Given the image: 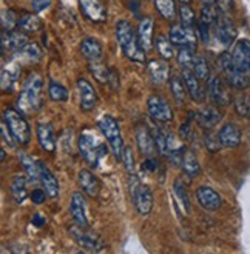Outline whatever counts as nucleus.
Wrapping results in <instances>:
<instances>
[{
  "instance_id": "f257e3e1",
  "label": "nucleus",
  "mask_w": 250,
  "mask_h": 254,
  "mask_svg": "<svg viewBox=\"0 0 250 254\" xmlns=\"http://www.w3.org/2000/svg\"><path fill=\"white\" fill-rule=\"evenodd\" d=\"M117 43L121 45V48L127 59L133 62H145V51L139 45L138 33H135V28L128 20H119L114 28Z\"/></svg>"
},
{
  "instance_id": "f03ea898",
  "label": "nucleus",
  "mask_w": 250,
  "mask_h": 254,
  "mask_svg": "<svg viewBox=\"0 0 250 254\" xmlns=\"http://www.w3.org/2000/svg\"><path fill=\"white\" fill-rule=\"evenodd\" d=\"M43 80L37 72H31L25 82L23 91L17 99V110L22 114H33L42 107Z\"/></svg>"
},
{
  "instance_id": "7ed1b4c3",
  "label": "nucleus",
  "mask_w": 250,
  "mask_h": 254,
  "mask_svg": "<svg viewBox=\"0 0 250 254\" xmlns=\"http://www.w3.org/2000/svg\"><path fill=\"white\" fill-rule=\"evenodd\" d=\"M99 129L102 131V134L105 136V139L110 143V148L114 154V157L117 160L122 162L124 157V151H125V145H124V139L121 134V128L119 124L116 122V119L111 116H104L102 119H99Z\"/></svg>"
},
{
  "instance_id": "20e7f679",
  "label": "nucleus",
  "mask_w": 250,
  "mask_h": 254,
  "mask_svg": "<svg viewBox=\"0 0 250 254\" xmlns=\"http://www.w3.org/2000/svg\"><path fill=\"white\" fill-rule=\"evenodd\" d=\"M79 149L82 157L90 163L91 167L97 168L100 165V159H104V156H107V146L104 143H100L96 136H91V134L83 132L79 137Z\"/></svg>"
},
{
  "instance_id": "39448f33",
  "label": "nucleus",
  "mask_w": 250,
  "mask_h": 254,
  "mask_svg": "<svg viewBox=\"0 0 250 254\" xmlns=\"http://www.w3.org/2000/svg\"><path fill=\"white\" fill-rule=\"evenodd\" d=\"M3 121L8 125L11 134L19 145H28L31 139V129L28 122L23 119L22 113L14 108H6L3 113Z\"/></svg>"
},
{
  "instance_id": "423d86ee",
  "label": "nucleus",
  "mask_w": 250,
  "mask_h": 254,
  "mask_svg": "<svg viewBox=\"0 0 250 254\" xmlns=\"http://www.w3.org/2000/svg\"><path fill=\"white\" fill-rule=\"evenodd\" d=\"M70 236L75 239V242L85 251L88 253H99V251H104L107 248L105 241L102 239L99 234L90 231L88 228L79 227L78 223L68 228Z\"/></svg>"
},
{
  "instance_id": "0eeeda50",
  "label": "nucleus",
  "mask_w": 250,
  "mask_h": 254,
  "mask_svg": "<svg viewBox=\"0 0 250 254\" xmlns=\"http://www.w3.org/2000/svg\"><path fill=\"white\" fill-rule=\"evenodd\" d=\"M219 66H221L229 85L233 86L235 89H246L250 85L249 72L241 71L237 65H235L232 53H223L219 56Z\"/></svg>"
},
{
  "instance_id": "6e6552de",
  "label": "nucleus",
  "mask_w": 250,
  "mask_h": 254,
  "mask_svg": "<svg viewBox=\"0 0 250 254\" xmlns=\"http://www.w3.org/2000/svg\"><path fill=\"white\" fill-rule=\"evenodd\" d=\"M130 196L141 216L150 214L153 208V192L147 185L141 184L135 174H131L130 177Z\"/></svg>"
},
{
  "instance_id": "1a4fd4ad",
  "label": "nucleus",
  "mask_w": 250,
  "mask_h": 254,
  "mask_svg": "<svg viewBox=\"0 0 250 254\" xmlns=\"http://www.w3.org/2000/svg\"><path fill=\"white\" fill-rule=\"evenodd\" d=\"M213 33H215L216 40L221 43L223 47L227 48L235 42V39H237L238 29L229 14H221L213 26Z\"/></svg>"
},
{
  "instance_id": "9d476101",
  "label": "nucleus",
  "mask_w": 250,
  "mask_h": 254,
  "mask_svg": "<svg viewBox=\"0 0 250 254\" xmlns=\"http://www.w3.org/2000/svg\"><path fill=\"white\" fill-rule=\"evenodd\" d=\"M168 39L171 40L173 45H178L181 48L182 47L195 48L198 43V33L193 28L178 23V25H171L170 31H168Z\"/></svg>"
},
{
  "instance_id": "9b49d317",
  "label": "nucleus",
  "mask_w": 250,
  "mask_h": 254,
  "mask_svg": "<svg viewBox=\"0 0 250 254\" xmlns=\"http://www.w3.org/2000/svg\"><path fill=\"white\" fill-rule=\"evenodd\" d=\"M79 8L83 16L93 23H104L108 17V11L102 0H79Z\"/></svg>"
},
{
  "instance_id": "f8f14e48",
  "label": "nucleus",
  "mask_w": 250,
  "mask_h": 254,
  "mask_svg": "<svg viewBox=\"0 0 250 254\" xmlns=\"http://www.w3.org/2000/svg\"><path fill=\"white\" fill-rule=\"evenodd\" d=\"M147 108H149V114L156 122H171L173 121V111L168 103L156 94L150 96L147 100Z\"/></svg>"
},
{
  "instance_id": "ddd939ff",
  "label": "nucleus",
  "mask_w": 250,
  "mask_h": 254,
  "mask_svg": "<svg viewBox=\"0 0 250 254\" xmlns=\"http://www.w3.org/2000/svg\"><path fill=\"white\" fill-rule=\"evenodd\" d=\"M209 93H210V99L215 105L218 107H229L230 102H232V97H230V93H229V88L227 85L224 83V80L221 77H212L210 82H209Z\"/></svg>"
},
{
  "instance_id": "4468645a",
  "label": "nucleus",
  "mask_w": 250,
  "mask_h": 254,
  "mask_svg": "<svg viewBox=\"0 0 250 254\" xmlns=\"http://www.w3.org/2000/svg\"><path fill=\"white\" fill-rule=\"evenodd\" d=\"M70 213L79 227L90 228V222L86 217V199L82 192H73L70 202Z\"/></svg>"
},
{
  "instance_id": "2eb2a0df",
  "label": "nucleus",
  "mask_w": 250,
  "mask_h": 254,
  "mask_svg": "<svg viewBox=\"0 0 250 254\" xmlns=\"http://www.w3.org/2000/svg\"><path fill=\"white\" fill-rule=\"evenodd\" d=\"M196 199L204 210H209V211H216L223 205L221 196H219L212 187H207V185L199 187L196 190Z\"/></svg>"
},
{
  "instance_id": "dca6fc26",
  "label": "nucleus",
  "mask_w": 250,
  "mask_h": 254,
  "mask_svg": "<svg viewBox=\"0 0 250 254\" xmlns=\"http://www.w3.org/2000/svg\"><path fill=\"white\" fill-rule=\"evenodd\" d=\"M233 62L241 71L250 74V40L241 39L233 45Z\"/></svg>"
},
{
  "instance_id": "f3484780",
  "label": "nucleus",
  "mask_w": 250,
  "mask_h": 254,
  "mask_svg": "<svg viewBox=\"0 0 250 254\" xmlns=\"http://www.w3.org/2000/svg\"><path fill=\"white\" fill-rule=\"evenodd\" d=\"M78 93H79V100H81V110L82 111H93L97 102V94L94 91V88L91 86L90 82H86L85 79H79L76 82Z\"/></svg>"
},
{
  "instance_id": "a211bd4d",
  "label": "nucleus",
  "mask_w": 250,
  "mask_h": 254,
  "mask_svg": "<svg viewBox=\"0 0 250 254\" xmlns=\"http://www.w3.org/2000/svg\"><path fill=\"white\" fill-rule=\"evenodd\" d=\"M28 37L23 33L14 31H3L2 33V53L12 51V53H23L28 45Z\"/></svg>"
},
{
  "instance_id": "6ab92c4d",
  "label": "nucleus",
  "mask_w": 250,
  "mask_h": 254,
  "mask_svg": "<svg viewBox=\"0 0 250 254\" xmlns=\"http://www.w3.org/2000/svg\"><path fill=\"white\" fill-rule=\"evenodd\" d=\"M182 79H184V83H185V88H187V93L190 94L195 102L201 103L205 97L204 94V89L201 86V80L196 77V74L193 72L192 68H184L182 69Z\"/></svg>"
},
{
  "instance_id": "aec40b11",
  "label": "nucleus",
  "mask_w": 250,
  "mask_h": 254,
  "mask_svg": "<svg viewBox=\"0 0 250 254\" xmlns=\"http://www.w3.org/2000/svg\"><path fill=\"white\" fill-rule=\"evenodd\" d=\"M196 122L199 125V128L202 129H213L219 122H221L223 114L218 111V108L215 107H205L202 110H199L196 114Z\"/></svg>"
},
{
  "instance_id": "412c9836",
  "label": "nucleus",
  "mask_w": 250,
  "mask_h": 254,
  "mask_svg": "<svg viewBox=\"0 0 250 254\" xmlns=\"http://www.w3.org/2000/svg\"><path fill=\"white\" fill-rule=\"evenodd\" d=\"M136 142H138V148L142 156L145 157H153L156 149H158V145H156V139L152 137L150 131L147 129L145 127H141L138 128L136 131Z\"/></svg>"
},
{
  "instance_id": "4be33fe9",
  "label": "nucleus",
  "mask_w": 250,
  "mask_h": 254,
  "mask_svg": "<svg viewBox=\"0 0 250 254\" xmlns=\"http://www.w3.org/2000/svg\"><path fill=\"white\" fill-rule=\"evenodd\" d=\"M153 28H155V23L152 17H144L139 22L138 40L144 51H150L153 48Z\"/></svg>"
},
{
  "instance_id": "5701e85b",
  "label": "nucleus",
  "mask_w": 250,
  "mask_h": 254,
  "mask_svg": "<svg viewBox=\"0 0 250 254\" xmlns=\"http://www.w3.org/2000/svg\"><path fill=\"white\" fill-rule=\"evenodd\" d=\"M224 148H237L241 143V129L235 124H226L218 132Z\"/></svg>"
},
{
  "instance_id": "b1692460",
  "label": "nucleus",
  "mask_w": 250,
  "mask_h": 254,
  "mask_svg": "<svg viewBox=\"0 0 250 254\" xmlns=\"http://www.w3.org/2000/svg\"><path fill=\"white\" fill-rule=\"evenodd\" d=\"M78 184L79 187L83 190V192H86L88 196H97L100 191V181L88 170H81L78 174Z\"/></svg>"
},
{
  "instance_id": "393cba45",
  "label": "nucleus",
  "mask_w": 250,
  "mask_h": 254,
  "mask_svg": "<svg viewBox=\"0 0 250 254\" xmlns=\"http://www.w3.org/2000/svg\"><path fill=\"white\" fill-rule=\"evenodd\" d=\"M39 168H40V184L43 190L47 191L48 197H57L59 196V181L56 176L48 170L47 165L39 162Z\"/></svg>"
},
{
  "instance_id": "a878e982",
  "label": "nucleus",
  "mask_w": 250,
  "mask_h": 254,
  "mask_svg": "<svg viewBox=\"0 0 250 254\" xmlns=\"http://www.w3.org/2000/svg\"><path fill=\"white\" fill-rule=\"evenodd\" d=\"M81 51L88 62H99L102 57V45L94 37H85L81 42Z\"/></svg>"
},
{
  "instance_id": "bb28decb",
  "label": "nucleus",
  "mask_w": 250,
  "mask_h": 254,
  "mask_svg": "<svg viewBox=\"0 0 250 254\" xmlns=\"http://www.w3.org/2000/svg\"><path fill=\"white\" fill-rule=\"evenodd\" d=\"M42 20L33 12H23L22 16L19 17L17 22V28L20 29L22 33L31 34V33H39L42 29Z\"/></svg>"
},
{
  "instance_id": "cd10ccee",
  "label": "nucleus",
  "mask_w": 250,
  "mask_h": 254,
  "mask_svg": "<svg viewBox=\"0 0 250 254\" xmlns=\"http://www.w3.org/2000/svg\"><path fill=\"white\" fill-rule=\"evenodd\" d=\"M37 139L45 151H54L56 148V140H54V132L50 124H39L37 125Z\"/></svg>"
},
{
  "instance_id": "c85d7f7f",
  "label": "nucleus",
  "mask_w": 250,
  "mask_h": 254,
  "mask_svg": "<svg viewBox=\"0 0 250 254\" xmlns=\"http://www.w3.org/2000/svg\"><path fill=\"white\" fill-rule=\"evenodd\" d=\"M149 71H150V76L152 80L158 85L164 83L168 79V65L164 61H159V59H153V61L149 62Z\"/></svg>"
},
{
  "instance_id": "c756f323",
  "label": "nucleus",
  "mask_w": 250,
  "mask_h": 254,
  "mask_svg": "<svg viewBox=\"0 0 250 254\" xmlns=\"http://www.w3.org/2000/svg\"><path fill=\"white\" fill-rule=\"evenodd\" d=\"M19 160H20L22 167H23V170H25V173H26L28 181L31 182V184L40 182V168H39V162H34L26 153H20V154H19Z\"/></svg>"
},
{
  "instance_id": "7c9ffc66",
  "label": "nucleus",
  "mask_w": 250,
  "mask_h": 254,
  "mask_svg": "<svg viewBox=\"0 0 250 254\" xmlns=\"http://www.w3.org/2000/svg\"><path fill=\"white\" fill-rule=\"evenodd\" d=\"M11 196L16 203H23L28 196V182L25 176H14L11 182Z\"/></svg>"
},
{
  "instance_id": "2f4dec72",
  "label": "nucleus",
  "mask_w": 250,
  "mask_h": 254,
  "mask_svg": "<svg viewBox=\"0 0 250 254\" xmlns=\"http://www.w3.org/2000/svg\"><path fill=\"white\" fill-rule=\"evenodd\" d=\"M181 167H182V171L188 177H196V176L201 174V165H199V162H198L195 153H192V151H185L184 153Z\"/></svg>"
},
{
  "instance_id": "473e14b6",
  "label": "nucleus",
  "mask_w": 250,
  "mask_h": 254,
  "mask_svg": "<svg viewBox=\"0 0 250 254\" xmlns=\"http://www.w3.org/2000/svg\"><path fill=\"white\" fill-rule=\"evenodd\" d=\"M173 196H174L176 202L179 203V206L184 210V213L190 214V199H188L185 185L181 182V179H176L173 184Z\"/></svg>"
},
{
  "instance_id": "72a5a7b5",
  "label": "nucleus",
  "mask_w": 250,
  "mask_h": 254,
  "mask_svg": "<svg viewBox=\"0 0 250 254\" xmlns=\"http://www.w3.org/2000/svg\"><path fill=\"white\" fill-rule=\"evenodd\" d=\"M219 16H221V14H219V11L215 6V3H212V5H204L202 9H201V14H199L198 23H202L205 26L213 28L215 23H216V20L219 19Z\"/></svg>"
},
{
  "instance_id": "f704fd0d",
  "label": "nucleus",
  "mask_w": 250,
  "mask_h": 254,
  "mask_svg": "<svg viewBox=\"0 0 250 254\" xmlns=\"http://www.w3.org/2000/svg\"><path fill=\"white\" fill-rule=\"evenodd\" d=\"M153 2H155L158 12L167 20L174 19V16L178 14V8H176L174 0H153Z\"/></svg>"
},
{
  "instance_id": "c9c22d12",
  "label": "nucleus",
  "mask_w": 250,
  "mask_h": 254,
  "mask_svg": "<svg viewBox=\"0 0 250 254\" xmlns=\"http://www.w3.org/2000/svg\"><path fill=\"white\" fill-rule=\"evenodd\" d=\"M170 89H171V94L176 100V103H184L185 100V91H187V88H185V83H184V79L182 76H173L170 79Z\"/></svg>"
},
{
  "instance_id": "e433bc0d",
  "label": "nucleus",
  "mask_w": 250,
  "mask_h": 254,
  "mask_svg": "<svg viewBox=\"0 0 250 254\" xmlns=\"http://www.w3.org/2000/svg\"><path fill=\"white\" fill-rule=\"evenodd\" d=\"M198 61V56L195 53V48L182 47L178 53V62L182 68H193V65Z\"/></svg>"
},
{
  "instance_id": "4c0bfd02",
  "label": "nucleus",
  "mask_w": 250,
  "mask_h": 254,
  "mask_svg": "<svg viewBox=\"0 0 250 254\" xmlns=\"http://www.w3.org/2000/svg\"><path fill=\"white\" fill-rule=\"evenodd\" d=\"M156 48L161 54V57L164 59V61H170L174 56V50H173V43L170 39L164 37V36H158L156 37Z\"/></svg>"
},
{
  "instance_id": "58836bf2",
  "label": "nucleus",
  "mask_w": 250,
  "mask_h": 254,
  "mask_svg": "<svg viewBox=\"0 0 250 254\" xmlns=\"http://www.w3.org/2000/svg\"><path fill=\"white\" fill-rule=\"evenodd\" d=\"M48 94H50V99L54 100V102H65L68 100V89L59 82H54L51 80L50 82V86H48Z\"/></svg>"
},
{
  "instance_id": "ea45409f",
  "label": "nucleus",
  "mask_w": 250,
  "mask_h": 254,
  "mask_svg": "<svg viewBox=\"0 0 250 254\" xmlns=\"http://www.w3.org/2000/svg\"><path fill=\"white\" fill-rule=\"evenodd\" d=\"M178 16H179L181 25H184V26H190V28H193V26H196V25H198L196 16H195L193 9L190 8V5L181 3V8L178 9Z\"/></svg>"
},
{
  "instance_id": "a19ab883",
  "label": "nucleus",
  "mask_w": 250,
  "mask_h": 254,
  "mask_svg": "<svg viewBox=\"0 0 250 254\" xmlns=\"http://www.w3.org/2000/svg\"><path fill=\"white\" fill-rule=\"evenodd\" d=\"M90 71L94 76V79L100 83H108V79H110V74H111V69L107 68L105 65H102L99 62H90Z\"/></svg>"
},
{
  "instance_id": "79ce46f5",
  "label": "nucleus",
  "mask_w": 250,
  "mask_h": 254,
  "mask_svg": "<svg viewBox=\"0 0 250 254\" xmlns=\"http://www.w3.org/2000/svg\"><path fill=\"white\" fill-rule=\"evenodd\" d=\"M193 72L196 74V77L201 80V82H207L209 77H210V66L207 64V61H205L204 57L198 56V61L196 64L193 65Z\"/></svg>"
},
{
  "instance_id": "37998d69",
  "label": "nucleus",
  "mask_w": 250,
  "mask_h": 254,
  "mask_svg": "<svg viewBox=\"0 0 250 254\" xmlns=\"http://www.w3.org/2000/svg\"><path fill=\"white\" fill-rule=\"evenodd\" d=\"M19 17L12 9H2V29L3 31H12L17 26Z\"/></svg>"
},
{
  "instance_id": "c03bdc74",
  "label": "nucleus",
  "mask_w": 250,
  "mask_h": 254,
  "mask_svg": "<svg viewBox=\"0 0 250 254\" xmlns=\"http://www.w3.org/2000/svg\"><path fill=\"white\" fill-rule=\"evenodd\" d=\"M235 111L241 117H250V99L247 96H241L233 103Z\"/></svg>"
},
{
  "instance_id": "a18cd8bd",
  "label": "nucleus",
  "mask_w": 250,
  "mask_h": 254,
  "mask_svg": "<svg viewBox=\"0 0 250 254\" xmlns=\"http://www.w3.org/2000/svg\"><path fill=\"white\" fill-rule=\"evenodd\" d=\"M23 54L33 62H40V59H42V50L39 48V45L34 43V42H29L26 45V48L23 50Z\"/></svg>"
},
{
  "instance_id": "49530a36",
  "label": "nucleus",
  "mask_w": 250,
  "mask_h": 254,
  "mask_svg": "<svg viewBox=\"0 0 250 254\" xmlns=\"http://www.w3.org/2000/svg\"><path fill=\"white\" fill-rule=\"evenodd\" d=\"M14 83H16V74H12L11 69L3 68L2 69V91L8 93L12 89Z\"/></svg>"
},
{
  "instance_id": "de8ad7c7",
  "label": "nucleus",
  "mask_w": 250,
  "mask_h": 254,
  "mask_svg": "<svg viewBox=\"0 0 250 254\" xmlns=\"http://www.w3.org/2000/svg\"><path fill=\"white\" fill-rule=\"evenodd\" d=\"M122 163L125 165V170L133 174L135 173V157H133V151H131V148L125 146V151H124V157H122Z\"/></svg>"
},
{
  "instance_id": "09e8293b",
  "label": "nucleus",
  "mask_w": 250,
  "mask_h": 254,
  "mask_svg": "<svg viewBox=\"0 0 250 254\" xmlns=\"http://www.w3.org/2000/svg\"><path fill=\"white\" fill-rule=\"evenodd\" d=\"M158 167H159V163H158V160L155 157H145V160L142 162V165H141L142 171L150 173V174L156 173L158 171Z\"/></svg>"
},
{
  "instance_id": "8fccbe9b",
  "label": "nucleus",
  "mask_w": 250,
  "mask_h": 254,
  "mask_svg": "<svg viewBox=\"0 0 250 254\" xmlns=\"http://www.w3.org/2000/svg\"><path fill=\"white\" fill-rule=\"evenodd\" d=\"M205 146H207V148L210 149V151H213V153L218 151V149L223 146V145H221V140H219V136H218V134H216V136H215V134H209V136L205 137Z\"/></svg>"
},
{
  "instance_id": "3c124183",
  "label": "nucleus",
  "mask_w": 250,
  "mask_h": 254,
  "mask_svg": "<svg viewBox=\"0 0 250 254\" xmlns=\"http://www.w3.org/2000/svg\"><path fill=\"white\" fill-rule=\"evenodd\" d=\"M2 140L3 142H6L11 148H14L16 146V139H14V136L11 134V131H9V128H8V125L5 124V121L2 122Z\"/></svg>"
},
{
  "instance_id": "603ef678",
  "label": "nucleus",
  "mask_w": 250,
  "mask_h": 254,
  "mask_svg": "<svg viewBox=\"0 0 250 254\" xmlns=\"http://www.w3.org/2000/svg\"><path fill=\"white\" fill-rule=\"evenodd\" d=\"M53 0H31V8L34 12H42L51 6Z\"/></svg>"
},
{
  "instance_id": "864d4df0",
  "label": "nucleus",
  "mask_w": 250,
  "mask_h": 254,
  "mask_svg": "<svg viewBox=\"0 0 250 254\" xmlns=\"http://www.w3.org/2000/svg\"><path fill=\"white\" fill-rule=\"evenodd\" d=\"M215 6L218 8L219 14H230V11L233 8V2L232 0H216Z\"/></svg>"
},
{
  "instance_id": "5fc2aeb1",
  "label": "nucleus",
  "mask_w": 250,
  "mask_h": 254,
  "mask_svg": "<svg viewBox=\"0 0 250 254\" xmlns=\"http://www.w3.org/2000/svg\"><path fill=\"white\" fill-rule=\"evenodd\" d=\"M47 191L45 190H34L33 192H31V200H33V203H36V205H42L43 202H45V199H47Z\"/></svg>"
},
{
  "instance_id": "6e6d98bb",
  "label": "nucleus",
  "mask_w": 250,
  "mask_h": 254,
  "mask_svg": "<svg viewBox=\"0 0 250 254\" xmlns=\"http://www.w3.org/2000/svg\"><path fill=\"white\" fill-rule=\"evenodd\" d=\"M179 136L182 139H185V140H190V139L193 137V131H192V127H190V119L184 125L179 127Z\"/></svg>"
},
{
  "instance_id": "4d7b16f0",
  "label": "nucleus",
  "mask_w": 250,
  "mask_h": 254,
  "mask_svg": "<svg viewBox=\"0 0 250 254\" xmlns=\"http://www.w3.org/2000/svg\"><path fill=\"white\" fill-rule=\"evenodd\" d=\"M31 222H33V225H34V227H37V228H42V227H43V225H45V223H47V219L43 217L42 214L36 213V214L33 216Z\"/></svg>"
},
{
  "instance_id": "13d9d810",
  "label": "nucleus",
  "mask_w": 250,
  "mask_h": 254,
  "mask_svg": "<svg viewBox=\"0 0 250 254\" xmlns=\"http://www.w3.org/2000/svg\"><path fill=\"white\" fill-rule=\"evenodd\" d=\"M108 85H110L113 89H117V88H119V76H117V72H116L114 69H111L110 79H108Z\"/></svg>"
},
{
  "instance_id": "bf43d9fd",
  "label": "nucleus",
  "mask_w": 250,
  "mask_h": 254,
  "mask_svg": "<svg viewBox=\"0 0 250 254\" xmlns=\"http://www.w3.org/2000/svg\"><path fill=\"white\" fill-rule=\"evenodd\" d=\"M202 3H205V5H212V3H215L216 0H201Z\"/></svg>"
},
{
  "instance_id": "052dcab7",
  "label": "nucleus",
  "mask_w": 250,
  "mask_h": 254,
  "mask_svg": "<svg viewBox=\"0 0 250 254\" xmlns=\"http://www.w3.org/2000/svg\"><path fill=\"white\" fill-rule=\"evenodd\" d=\"M0 154H2V156H0V160L3 162V160H5V157H6V153H5V149H3V148H2V151H0Z\"/></svg>"
},
{
  "instance_id": "680f3d73",
  "label": "nucleus",
  "mask_w": 250,
  "mask_h": 254,
  "mask_svg": "<svg viewBox=\"0 0 250 254\" xmlns=\"http://www.w3.org/2000/svg\"><path fill=\"white\" fill-rule=\"evenodd\" d=\"M178 2H181V3H185V5H190V2H192V0H178Z\"/></svg>"
}]
</instances>
